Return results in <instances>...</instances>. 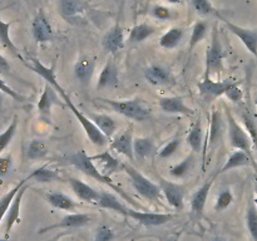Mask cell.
Returning a JSON list of instances; mask_svg holds the SVG:
<instances>
[{
  "mask_svg": "<svg viewBox=\"0 0 257 241\" xmlns=\"http://www.w3.org/2000/svg\"><path fill=\"white\" fill-rule=\"evenodd\" d=\"M90 158L94 162L98 171L103 176H105V177H110L113 173H115L119 170V167H122V163L117 158L113 157L109 151H104V152L99 153V155L92 156Z\"/></svg>",
  "mask_w": 257,
  "mask_h": 241,
  "instance_id": "cell-15",
  "label": "cell"
},
{
  "mask_svg": "<svg viewBox=\"0 0 257 241\" xmlns=\"http://www.w3.org/2000/svg\"><path fill=\"white\" fill-rule=\"evenodd\" d=\"M27 181H28V178H24V180H22L19 183H18L17 186H15L14 188H12L9 192H7L4 196H3L2 198H0V223H2L4 216L8 213V211H9L10 205H12L13 200H14V197L17 196L18 191H19L20 188H22L23 186L27 183Z\"/></svg>",
  "mask_w": 257,
  "mask_h": 241,
  "instance_id": "cell-36",
  "label": "cell"
},
{
  "mask_svg": "<svg viewBox=\"0 0 257 241\" xmlns=\"http://www.w3.org/2000/svg\"><path fill=\"white\" fill-rule=\"evenodd\" d=\"M225 133V122H223L222 114L218 109L213 108L211 113V123H210V135H208V148L207 151L212 152L218 143L221 142Z\"/></svg>",
  "mask_w": 257,
  "mask_h": 241,
  "instance_id": "cell-14",
  "label": "cell"
},
{
  "mask_svg": "<svg viewBox=\"0 0 257 241\" xmlns=\"http://www.w3.org/2000/svg\"><path fill=\"white\" fill-rule=\"evenodd\" d=\"M246 226L253 241H257V206L255 200H250L246 210Z\"/></svg>",
  "mask_w": 257,
  "mask_h": 241,
  "instance_id": "cell-38",
  "label": "cell"
},
{
  "mask_svg": "<svg viewBox=\"0 0 257 241\" xmlns=\"http://www.w3.org/2000/svg\"><path fill=\"white\" fill-rule=\"evenodd\" d=\"M158 104H160L161 109L165 113H168V114H195V110L186 104L185 100H183V97H178V95H176V97L161 98Z\"/></svg>",
  "mask_w": 257,
  "mask_h": 241,
  "instance_id": "cell-16",
  "label": "cell"
},
{
  "mask_svg": "<svg viewBox=\"0 0 257 241\" xmlns=\"http://www.w3.org/2000/svg\"><path fill=\"white\" fill-rule=\"evenodd\" d=\"M12 166V156L7 155L0 157V177H4V176H7L9 173Z\"/></svg>",
  "mask_w": 257,
  "mask_h": 241,
  "instance_id": "cell-49",
  "label": "cell"
},
{
  "mask_svg": "<svg viewBox=\"0 0 257 241\" xmlns=\"http://www.w3.org/2000/svg\"><path fill=\"white\" fill-rule=\"evenodd\" d=\"M97 205L99 206V207L113 211V212L119 213V215L127 217L128 207L125 205H123L122 201H120L117 196L113 195V193L107 192V191H100L99 200H98Z\"/></svg>",
  "mask_w": 257,
  "mask_h": 241,
  "instance_id": "cell-25",
  "label": "cell"
},
{
  "mask_svg": "<svg viewBox=\"0 0 257 241\" xmlns=\"http://www.w3.org/2000/svg\"><path fill=\"white\" fill-rule=\"evenodd\" d=\"M192 166H193V155H191L188 156V157H186L182 162L173 166V167L171 168V175L176 178L183 177V176H186L188 172H190Z\"/></svg>",
  "mask_w": 257,
  "mask_h": 241,
  "instance_id": "cell-42",
  "label": "cell"
},
{
  "mask_svg": "<svg viewBox=\"0 0 257 241\" xmlns=\"http://www.w3.org/2000/svg\"><path fill=\"white\" fill-rule=\"evenodd\" d=\"M32 32L37 43H48L54 39V32H53L52 25L42 9H39V12L33 19Z\"/></svg>",
  "mask_w": 257,
  "mask_h": 241,
  "instance_id": "cell-12",
  "label": "cell"
},
{
  "mask_svg": "<svg viewBox=\"0 0 257 241\" xmlns=\"http://www.w3.org/2000/svg\"><path fill=\"white\" fill-rule=\"evenodd\" d=\"M183 38V29L181 28H171L165 33L160 39V45L165 49H173L180 44Z\"/></svg>",
  "mask_w": 257,
  "mask_h": 241,
  "instance_id": "cell-35",
  "label": "cell"
},
{
  "mask_svg": "<svg viewBox=\"0 0 257 241\" xmlns=\"http://www.w3.org/2000/svg\"><path fill=\"white\" fill-rule=\"evenodd\" d=\"M242 120H243V125H245L246 131L247 133L250 135L251 141H252V145L253 147L256 148L257 151V125L256 122L253 120V118L251 117L250 113H242Z\"/></svg>",
  "mask_w": 257,
  "mask_h": 241,
  "instance_id": "cell-43",
  "label": "cell"
},
{
  "mask_svg": "<svg viewBox=\"0 0 257 241\" xmlns=\"http://www.w3.org/2000/svg\"><path fill=\"white\" fill-rule=\"evenodd\" d=\"M221 20L225 23V25L227 27V29L230 30L232 34H235L238 39L242 42V44L245 45L246 49L253 55L257 59V32L253 29H248V28L240 27V25L235 24V23L230 22L226 18H222L220 15Z\"/></svg>",
  "mask_w": 257,
  "mask_h": 241,
  "instance_id": "cell-9",
  "label": "cell"
},
{
  "mask_svg": "<svg viewBox=\"0 0 257 241\" xmlns=\"http://www.w3.org/2000/svg\"><path fill=\"white\" fill-rule=\"evenodd\" d=\"M64 163H68V165H72L73 167L78 168L79 171H82L83 173H84L85 176H88V177L90 178H94L95 181H98V182L100 183H104V185L109 186L112 190L117 191V192H119L120 195H122V197H124L125 200L130 201L132 205H137V203L133 202V200L131 197H128L127 195H125L124 192H123L122 190H120L118 186H115L114 183L112 182V180H110V177H105V176H103L102 173L98 171V168L95 167L94 162L92 161V158L89 157V156L85 153L84 150H80L78 151V152L75 153H72V155H68L65 156L64 158Z\"/></svg>",
  "mask_w": 257,
  "mask_h": 241,
  "instance_id": "cell-2",
  "label": "cell"
},
{
  "mask_svg": "<svg viewBox=\"0 0 257 241\" xmlns=\"http://www.w3.org/2000/svg\"><path fill=\"white\" fill-rule=\"evenodd\" d=\"M27 190H28V185L25 183V185L18 191L17 196H15L12 205H10L9 211H8L7 213V220H5V233H7V235H9L13 226L20 221V205H22L23 196H24L25 191Z\"/></svg>",
  "mask_w": 257,
  "mask_h": 241,
  "instance_id": "cell-22",
  "label": "cell"
},
{
  "mask_svg": "<svg viewBox=\"0 0 257 241\" xmlns=\"http://www.w3.org/2000/svg\"><path fill=\"white\" fill-rule=\"evenodd\" d=\"M145 77L153 85H168L172 83V75L166 68L153 64L146 68Z\"/></svg>",
  "mask_w": 257,
  "mask_h": 241,
  "instance_id": "cell-26",
  "label": "cell"
},
{
  "mask_svg": "<svg viewBox=\"0 0 257 241\" xmlns=\"http://www.w3.org/2000/svg\"><path fill=\"white\" fill-rule=\"evenodd\" d=\"M225 50L218 35L217 25H213L211 43L206 50V69L205 78H210L211 74H220L223 70Z\"/></svg>",
  "mask_w": 257,
  "mask_h": 241,
  "instance_id": "cell-6",
  "label": "cell"
},
{
  "mask_svg": "<svg viewBox=\"0 0 257 241\" xmlns=\"http://www.w3.org/2000/svg\"><path fill=\"white\" fill-rule=\"evenodd\" d=\"M10 72V64L9 62L7 60V58L3 57L2 54H0V73H9Z\"/></svg>",
  "mask_w": 257,
  "mask_h": 241,
  "instance_id": "cell-51",
  "label": "cell"
},
{
  "mask_svg": "<svg viewBox=\"0 0 257 241\" xmlns=\"http://www.w3.org/2000/svg\"><path fill=\"white\" fill-rule=\"evenodd\" d=\"M216 177H217V175L215 173V175H213L210 180L206 181V182L193 193L192 197H191V210H192V213L198 218V220H201V217H202L208 193H210L211 187H212Z\"/></svg>",
  "mask_w": 257,
  "mask_h": 241,
  "instance_id": "cell-13",
  "label": "cell"
},
{
  "mask_svg": "<svg viewBox=\"0 0 257 241\" xmlns=\"http://www.w3.org/2000/svg\"><path fill=\"white\" fill-rule=\"evenodd\" d=\"M119 83V73H118L117 65L113 62H107L98 77L97 88L104 89V88H113Z\"/></svg>",
  "mask_w": 257,
  "mask_h": 241,
  "instance_id": "cell-23",
  "label": "cell"
},
{
  "mask_svg": "<svg viewBox=\"0 0 257 241\" xmlns=\"http://www.w3.org/2000/svg\"><path fill=\"white\" fill-rule=\"evenodd\" d=\"M160 181V188L165 195L167 202L176 210H182L185 207V195L186 188L180 183L172 182L170 180H166L162 176H158Z\"/></svg>",
  "mask_w": 257,
  "mask_h": 241,
  "instance_id": "cell-8",
  "label": "cell"
},
{
  "mask_svg": "<svg viewBox=\"0 0 257 241\" xmlns=\"http://www.w3.org/2000/svg\"><path fill=\"white\" fill-rule=\"evenodd\" d=\"M49 152L47 143L42 140H33L27 150V156L29 160H40L44 158Z\"/></svg>",
  "mask_w": 257,
  "mask_h": 241,
  "instance_id": "cell-39",
  "label": "cell"
},
{
  "mask_svg": "<svg viewBox=\"0 0 257 241\" xmlns=\"http://www.w3.org/2000/svg\"><path fill=\"white\" fill-rule=\"evenodd\" d=\"M18 128V117L14 115L13 118V122L10 123L9 127L4 131L3 133H0V155L5 151V148L9 146V143L12 142L13 137L15 136V132H17Z\"/></svg>",
  "mask_w": 257,
  "mask_h": 241,
  "instance_id": "cell-40",
  "label": "cell"
},
{
  "mask_svg": "<svg viewBox=\"0 0 257 241\" xmlns=\"http://www.w3.org/2000/svg\"><path fill=\"white\" fill-rule=\"evenodd\" d=\"M211 241H227V240L223 237H221V236H216V237H213Z\"/></svg>",
  "mask_w": 257,
  "mask_h": 241,
  "instance_id": "cell-52",
  "label": "cell"
},
{
  "mask_svg": "<svg viewBox=\"0 0 257 241\" xmlns=\"http://www.w3.org/2000/svg\"><path fill=\"white\" fill-rule=\"evenodd\" d=\"M102 44L103 48L108 53H112V54H115L120 49H123V47H124V34H123V28L120 27L119 23L114 24L108 30L107 34L103 38Z\"/></svg>",
  "mask_w": 257,
  "mask_h": 241,
  "instance_id": "cell-17",
  "label": "cell"
},
{
  "mask_svg": "<svg viewBox=\"0 0 257 241\" xmlns=\"http://www.w3.org/2000/svg\"><path fill=\"white\" fill-rule=\"evenodd\" d=\"M225 95L231 100V102H233V103L241 102V100H242V97H243V93H242V90H241L240 85H238V82H236L235 80V83H233V84L228 88L227 92L225 93Z\"/></svg>",
  "mask_w": 257,
  "mask_h": 241,
  "instance_id": "cell-46",
  "label": "cell"
},
{
  "mask_svg": "<svg viewBox=\"0 0 257 241\" xmlns=\"http://www.w3.org/2000/svg\"><path fill=\"white\" fill-rule=\"evenodd\" d=\"M202 122H201V118L195 120V123L191 127L190 133L187 136V143L192 151L195 153H198L201 150H202Z\"/></svg>",
  "mask_w": 257,
  "mask_h": 241,
  "instance_id": "cell-34",
  "label": "cell"
},
{
  "mask_svg": "<svg viewBox=\"0 0 257 241\" xmlns=\"http://www.w3.org/2000/svg\"><path fill=\"white\" fill-rule=\"evenodd\" d=\"M0 241H10V240H8V238H0Z\"/></svg>",
  "mask_w": 257,
  "mask_h": 241,
  "instance_id": "cell-54",
  "label": "cell"
},
{
  "mask_svg": "<svg viewBox=\"0 0 257 241\" xmlns=\"http://www.w3.org/2000/svg\"><path fill=\"white\" fill-rule=\"evenodd\" d=\"M122 168L124 170V172L127 173L128 177H130L135 190L137 191L142 197H145L146 200L158 202V200H160L161 197V192H162L160 186L148 180L146 176H143L137 168H135L132 165H130V163L123 162Z\"/></svg>",
  "mask_w": 257,
  "mask_h": 241,
  "instance_id": "cell-5",
  "label": "cell"
},
{
  "mask_svg": "<svg viewBox=\"0 0 257 241\" xmlns=\"http://www.w3.org/2000/svg\"><path fill=\"white\" fill-rule=\"evenodd\" d=\"M156 33V28L153 25L147 24V23H141V24L135 25V27L131 29L130 37H128V40L132 44H136V43H142L145 42L147 38L152 37Z\"/></svg>",
  "mask_w": 257,
  "mask_h": 241,
  "instance_id": "cell-31",
  "label": "cell"
},
{
  "mask_svg": "<svg viewBox=\"0 0 257 241\" xmlns=\"http://www.w3.org/2000/svg\"><path fill=\"white\" fill-rule=\"evenodd\" d=\"M95 69V58L92 55H82L74 64V74L83 84H88Z\"/></svg>",
  "mask_w": 257,
  "mask_h": 241,
  "instance_id": "cell-20",
  "label": "cell"
},
{
  "mask_svg": "<svg viewBox=\"0 0 257 241\" xmlns=\"http://www.w3.org/2000/svg\"><path fill=\"white\" fill-rule=\"evenodd\" d=\"M68 181H69V185L70 187H72L73 192L77 195V197L79 198V200L88 203H98L100 192H98L95 188H93L92 186H89L88 183L83 182L79 178L69 177Z\"/></svg>",
  "mask_w": 257,
  "mask_h": 241,
  "instance_id": "cell-19",
  "label": "cell"
},
{
  "mask_svg": "<svg viewBox=\"0 0 257 241\" xmlns=\"http://www.w3.org/2000/svg\"><path fill=\"white\" fill-rule=\"evenodd\" d=\"M152 14H153V17L157 18V19H160V20H167L171 18L170 9L166 7H162V5H157V7L153 8Z\"/></svg>",
  "mask_w": 257,
  "mask_h": 241,
  "instance_id": "cell-50",
  "label": "cell"
},
{
  "mask_svg": "<svg viewBox=\"0 0 257 241\" xmlns=\"http://www.w3.org/2000/svg\"><path fill=\"white\" fill-rule=\"evenodd\" d=\"M191 4L192 8L195 9V12L198 15H202V17H208V15H217L220 17V14L217 13V10L213 8V5L211 4L210 0H191Z\"/></svg>",
  "mask_w": 257,
  "mask_h": 241,
  "instance_id": "cell-41",
  "label": "cell"
},
{
  "mask_svg": "<svg viewBox=\"0 0 257 241\" xmlns=\"http://www.w3.org/2000/svg\"><path fill=\"white\" fill-rule=\"evenodd\" d=\"M27 178L28 180H34L39 183H48L53 182V181H63V178L60 177L58 171L48 168L47 166H43V167L34 170Z\"/></svg>",
  "mask_w": 257,
  "mask_h": 241,
  "instance_id": "cell-33",
  "label": "cell"
},
{
  "mask_svg": "<svg viewBox=\"0 0 257 241\" xmlns=\"http://www.w3.org/2000/svg\"><path fill=\"white\" fill-rule=\"evenodd\" d=\"M225 108V114H226V120H227V132H228V140H230L231 146L233 148L238 151H243L245 153H247L250 156L251 160L256 163L255 157H253L252 152V141H251L250 135L247 133V131L242 127V126L238 125V122L236 120V118L233 117V114L231 113V109L227 105H223Z\"/></svg>",
  "mask_w": 257,
  "mask_h": 241,
  "instance_id": "cell-4",
  "label": "cell"
},
{
  "mask_svg": "<svg viewBox=\"0 0 257 241\" xmlns=\"http://www.w3.org/2000/svg\"><path fill=\"white\" fill-rule=\"evenodd\" d=\"M87 117L102 131L105 135V137L110 141L112 136L117 131V122L108 114H100V113H88Z\"/></svg>",
  "mask_w": 257,
  "mask_h": 241,
  "instance_id": "cell-27",
  "label": "cell"
},
{
  "mask_svg": "<svg viewBox=\"0 0 257 241\" xmlns=\"http://www.w3.org/2000/svg\"><path fill=\"white\" fill-rule=\"evenodd\" d=\"M45 200L50 203L54 208H59V210L72 211L77 207V203L63 192H49L45 195Z\"/></svg>",
  "mask_w": 257,
  "mask_h": 241,
  "instance_id": "cell-29",
  "label": "cell"
},
{
  "mask_svg": "<svg viewBox=\"0 0 257 241\" xmlns=\"http://www.w3.org/2000/svg\"><path fill=\"white\" fill-rule=\"evenodd\" d=\"M0 92L5 93V94H8V95H9V97H12L13 99L18 100V102H23V100L25 99V98L23 97V95H20L19 93L15 92L14 89H12V88H10L9 85H8L7 83H5L3 79H0Z\"/></svg>",
  "mask_w": 257,
  "mask_h": 241,
  "instance_id": "cell-48",
  "label": "cell"
},
{
  "mask_svg": "<svg viewBox=\"0 0 257 241\" xmlns=\"http://www.w3.org/2000/svg\"><path fill=\"white\" fill-rule=\"evenodd\" d=\"M235 83L233 79H225L222 82H216L211 78H203V80L197 83L198 92L200 95L206 100V102H212L217 99L221 95H225L228 88Z\"/></svg>",
  "mask_w": 257,
  "mask_h": 241,
  "instance_id": "cell-7",
  "label": "cell"
},
{
  "mask_svg": "<svg viewBox=\"0 0 257 241\" xmlns=\"http://www.w3.org/2000/svg\"><path fill=\"white\" fill-rule=\"evenodd\" d=\"M233 201V195L230 190H225L218 195L217 200H216L215 203V210L216 211H222L226 210L228 206L232 203Z\"/></svg>",
  "mask_w": 257,
  "mask_h": 241,
  "instance_id": "cell-44",
  "label": "cell"
},
{
  "mask_svg": "<svg viewBox=\"0 0 257 241\" xmlns=\"http://www.w3.org/2000/svg\"><path fill=\"white\" fill-rule=\"evenodd\" d=\"M180 146H181V140H178V138H175V140L170 141V142H168L167 145L160 151V153H158V155H160V158H163V160L170 158L171 156L175 155L176 151L180 148Z\"/></svg>",
  "mask_w": 257,
  "mask_h": 241,
  "instance_id": "cell-45",
  "label": "cell"
},
{
  "mask_svg": "<svg viewBox=\"0 0 257 241\" xmlns=\"http://www.w3.org/2000/svg\"><path fill=\"white\" fill-rule=\"evenodd\" d=\"M255 203H256V206H257V197L255 198Z\"/></svg>",
  "mask_w": 257,
  "mask_h": 241,
  "instance_id": "cell-55",
  "label": "cell"
},
{
  "mask_svg": "<svg viewBox=\"0 0 257 241\" xmlns=\"http://www.w3.org/2000/svg\"><path fill=\"white\" fill-rule=\"evenodd\" d=\"M207 23L203 22V20H198L197 23H195L192 28V34L190 38V44H188V53L192 52L200 42H202L203 38L206 37V33H207Z\"/></svg>",
  "mask_w": 257,
  "mask_h": 241,
  "instance_id": "cell-37",
  "label": "cell"
},
{
  "mask_svg": "<svg viewBox=\"0 0 257 241\" xmlns=\"http://www.w3.org/2000/svg\"><path fill=\"white\" fill-rule=\"evenodd\" d=\"M59 2V10L63 18L72 22L73 19L79 17L88 8L85 0H58Z\"/></svg>",
  "mask_w": 257,
  "mask_h": 241,
  "instance_id": "cell-24",
  "label": "cell"
},
{
  "mask_svg": "<svg viewBox=\"0 0 257 241\" xmlns=\"http://www.w3.org/2000/svg\"><path fill=\"white\" fill-rule=\"evenodd\" d=\"M248 165H252L253 167L257 170V165L253 162L252 160L250 158V156L247 153H245L243 151H235L230 157L227 158V161L225 162V165L222 166L220 171H218L216 175H221V173H225L227 171L233 170V168H237V167H242V166H248Z\"/></svg>",
  "mask_w": 257,
  "mask_h": 241,
  "instance_id": "cell-28",
  "label": "cell"
},
{
  "mask_svg": "<svg viewBox=\"0 0 257 241\" xmlns=\"http://www.w3.org/2000/svg\"><path fill=\"white\" fill-rule=\"evenodd\" d=\"M127 217L137 221L140 225L146 227H155V226H162L172 220L173 215L171 213H156V212H145V211L133 210L128 207Z\"/></svg>",
  "mask_w": 257,
  "mask_h": 241,
  "instance_id": "cell-10",
  "label": "cell"
},
{
  "mask_svg": "<svg viewBox=\"0 0 257 241\" xmlns=\"http://www.w3.org/2000/svg\"><path fill=\"white\" fill-rule=\"evenodd\" d=\"M114 240V231L108 226L102 225L98 227L94 241H113Z\"/></svg>",
  "mask_w": 257,
  "mask_h": 241,
  "instance_id": "cell-47",
  "label": "cell"
},
{
  "mask_svg": "<svg viewBox=\"0 0 257 241\" xmlns=\"http://www.w3.org/2000/svg\"><path fill=\"white\" fill-rule=\"evenodd\" d=\"M255 103H256V107H257V98H256V100H255Z\"/></svg>",
  "mask_w": 257,
  "mask_h": 241,
  "instance_id": "cell-56",
  "label": "cell"
},
{
  "mask_svg": "<svg viewBox=\"0 0 257 241\" xmlns=\"http://www.w3.org/2000/svg\"><path fill=\"white\" fill-rule=\"evenodd\" d=\"M10 25H12V23H5L4 20H2V18H0V44H2V47L4 48V49H7L8 52L12 53L14 57L19 58L20 60L24 62V59H23L22 55H20L18 48L15 47L13 40L10 39V35H9Z\"/></svg>",
  "mask_w": 257,
  "mask_h": 241,
  "instance_id": "cell-32",
  "label": "cell"
},
{
  "mask_svg": "<svg viewBox=\"0 0 257 241\" xmlns=\"http://www.w3.org/2000/svg\"><path fill=\"white\" fill-rule=\"evenodd\" d=\"M133 137H132V131L131 128L125 130L124 132L120 133L118 137L110 142V148L115 152L120 153V155L125 156L128 160L135 161V151H133Z\"/></svg>",
  "mask_w": 257,
  "mask_h": 241,
  "instance_id": "cell-21",
  "label": "cell"
},
{
  "mask_svg": "<svg viewBox=\"0 0 257 241\" xmlns=\"http://www.w3.org/2000/svg\"><path fill=\"white\" fill-rule=\"evenodd\" d=\"M92 221V216L88 215V213H69V215H65L62 220L58 223H54L52 226H48V227L42 228L39 231L40 233L47 232V231L53 230V228H77V227H83V226L88 225V223Z\"/></svg>",
  "mask_w": 257,
  "mask_h": 241,
  "instance_id": "cell-18",
  "label": "cell"
},
{
  "mask_svg": "<svg viewBox=\"0 0 257 241\" xmlns=\"http://www.w3.org/2000/svg\"><path fill=\"white\" fill-rule=\"evenodd\" d=\"M98 100H102L103 103L109 105L115 113L124 115V117L130 118V119L142 120L147 119L151 115L150 105L141 98H136V99H128V100H114V99H107V98H99Z\"/></svg>",
  "mask_w": 257,
  "mask_h": 241,
  "instance_id": "cell-3",
  "label": "cell"
},
{
  "mask_svg": "<svg viewBox=\"0 0 257 241\" xmlns=\"http://www.w3.org/2000/svg\"><path fill=\"white\" fill-rule=\"evenodd\" d=\"M168 3H171V4H177V3H181L182 0H167Z\"/></svg>",
  "mask_w": 257,
  "mask_h": 241,
  "instance_id": "cell-53",
  "label": "cell"
},
{
  "mask_svg": "<svg viewBox=\"0 0 257 241\" xmlns=\"http://www.w3.org/2000/svg\"><path fill=\"white\" fill-rule=\"evenodd\" d=\"M58 104L62 105L59 98H58V92L49 83H47L39 98V102H38V112H39L40 118L47 123H52V118H50L52 108L53 105Z\"/></svg>",
  "mask_w": 257,
  "mask_h": 241,
  "instance_id": "cell-11",
  "label": "cell"
},
{
  "mask_svg": "<svg viewBox=\"0 0 257 241\" xmlns=\"http://www.w3.org/2000/svg\"><path fill=\"white\" fill-rule=\"evenodd\" d=\"M32 62L33 65H28V67H29L33 72L37 73L38 75H40L43 79L47 80V83H49V84L57 90L58 94H60V97H62V99L65 102L67 107L72 110V113L75 115L78 122L82 125L83 130H84L85 135L89 138L90 142H92L93 145L98 146V147H104V146L109 142V140L105 137L104 133H103L102 131H100L99 128H98L97 126H95L94 123L82 112V110H79L74 104H73L70 97L65 93L64 88L59 84V82L57 80V77H55V62L53 63L52 67H45V65L42 64V63L39 62V59H37V58H32Z\"/></svg>",
  "mask_w": 257,
  "mask_h": 241,
  "instance_id": "cell-1",
  "label": "cell"
},
{
  "mask_svg": "<svg viewBox=\"0 0 257 241\" xmlns=\"http://www.w3.org/2000/svg\"><path fill=\"white\" fill-rule=\"evenodd\" d=\"M133 151H135V157L138 160H145L151 157L155 153L156 146L151 138L138 137L133 141Z\"/></svg>",
  "mask_w": 257,
  "mask_h": 241,
  "instance_id": "cell-30",
  "label": "cell"
}]
</instances>
